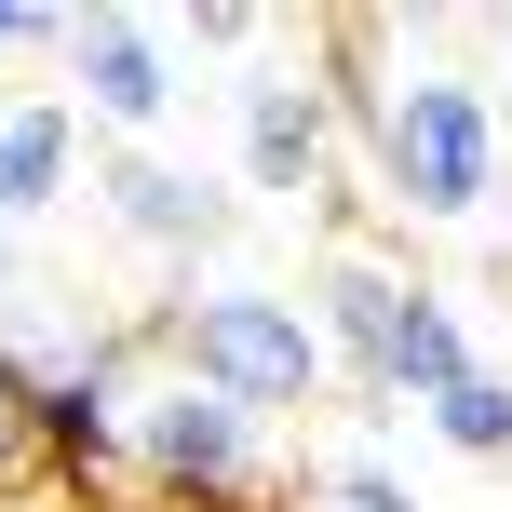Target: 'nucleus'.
Returning a JSON list of instances; mask_svg holds the SVG:
<instances>
[{
  "instance_id": "nucleus-1",
  "label": "nucleus",
  "mask_w": 512,
  "mask_h": 512,
  "mask_svg": "<svg viewBox=\"0 0 512 512\" xmlns=\"http://www.w3.org/2000/svg\"><path fill=\"white\" fill-rule=\"evenodd\" d=\"M512 176V122H499V81L472 68H391L378 122H364V203L391 230H486Z\"/></svg>"
},
{
  "instance_id": "nucleus-2",
  "label": "nucleus",
  "mask_w": 512,
  "mask_h": 512,
  "mask_svg": "<svg viewBox=\"0 0 512 512\" xmlns=\"http://www.w3.org/2000/svg\"><path fill=\"white\" fill-rule=\"evenodd\" d=\"M149 351H162V378L230 391L256 432H270V418H310L324 378H337L324 324H310L283 283H176V297L149 310Z\"/></svg>"
},
{
  "instance_id": "nucleus-3",
  "label": "nucleus",
  "mask_w": 512,
  "mask_h": 512,
  "mask_svg": "<svg viewBox=\"0 0 512 512\" xmlns=\"http://www.w3.org/2000/svg\"><path fill=\"white\" fill-rule=\"evenodd\" d=\"M256 445H270V432H256L230 391H203V378H135L122 472H135L149 512H230V499H256Z\"/></svg>"
},
{
  "instance_id": "nucleus-4",
  "label": "nucleus",
  "mask_w": 512,
  "mask_h": 512,
  "mask_svg": "<svg viewBox=\"0 0 512 512\" xmlns=\"http://www.w3.org/2000/svg\"><path fill=\"white\" fill-rule=\"evenodd\" d=\"M243 189H270V203H364L351 162H337V95L324 68H256L243 81Z\"/></svg>"
},
{
  "instance_id": "nucleus-5",
  "label": "nucleus",
  "mask_w": 512,
  "mask_h": 512,
  "mask_svg": "<svg viewBox=\"0 0 512 512\" xmlns=\"http://www.w3.org/2000/svg\"><path fill=\"white\" fill-rule=\"evenodd\" d=\"M68 81H81V122H108L122 149H149L162 122H176V95H189V54H176V27L162 14H68Z\"/></svg>"
},
{
  "instance_id": "nucleus-6",
  "label": "nucleus",
  "mask_w": 512,
  "mask_h": 512,
  "mask_svg": "<svg viewBox=\"0 0 512 512\" xmlns=\"http://www.w3.org/2000/svg\"><path fill=\"white\" fill-rule=\"evenodd\" d=\"M95 203H108V230H122V243L176 256V270H189V256H216V243H230V216H243L216 176H189V162H162V149H108V162H95Z\"/></svg>"
},
{
  "instance_id": "nucleus-7",
  "label": "nucleus",
  "mask_w": 512,
  "mask_h": 512,
  "mask_svg": "<svg viewBox=\"0 0 512 512\" xmlns=\"http://www.w3.org/2000/svg\"><path fill=\"white\" fill-rule=\"evenodd\" d=\"M418 297H432L418 270H391V256L337 243V256H324V283H310V324H324V351L351 364L364 391H391V364H405V324H418Z\"/></svg>"
},
{
  "instance_id": "nucleus-8",
  "label": "nucleus",
  "mask_w": 512,
  "mask_h": 512,
  "mask_svg": "<svg viewBox=\"0 0 512 512\" xmlns=\"http://www.w3.org/2000/svg\"><path fill=\"white\" fill-rule=\"evenodd\" d=\"M81 189V108L68 95H14L0 108V230H41Z\"/></svg>"
},
{
  "instance_id": "nucleus-9",
  "label": "nucleus",
  "mask_w": 512,
  "mask_h": 512,
  "mask_svg": "<svg viewBox=\"0 0 512 512\" xmlns=\"http://www.w3.org/2000/svg\"><path fill=\"white\" fill-rule=\"evenodd\" d=\"M41 486H54V459H41V364L0 337V512L41 499Z\"/></svg>"
},
{
  "instance_id": "nucleus-10",
  "label": "nucleus",
  "mask_w": 512,
  "mask_h": 512,
  "mask_svg": "<svg viewBox=\"0 0 512 512\" xmlns=\"http://www.w3.org/2000/svg\"><path fill=\"white\" fill-rule=\"evenodd\" d=\"M432 432L459 445V459H512V378H499V364H486V378H459V391L432 405Z\"/></svg>"
},
{
  "instance_id": "nucleus-11",
  "label": "nucleus",
  "mask_w": 512,
  "mask_h": 512,
  "mask_svg": "<svg viewBox=\"0 0 512 512\" xmlns=\"http://www.w3.org/2000/svg\"><path fill=\"white\" fill-rule=\"evenodd\" d=\"M324 512H432V499H418L391 459H337V472H324Z\"/></svg>"
},
{
  "instance_id": "nucleus-12",
  "label": "nucleus",
  "mask_w": 512,
  "mask_h": 512,
  "mask_svg": "<svg viewBox=\"0 0 512 512\" xmlns=\"http://www.w3.org/2000/svg\"><path fill=\"white\" fill-rule=\"evenodd\" d=\"M0 54H68V14H41V0H0Z\"/></svg>"
},
{
  "instance_id": "nucleus-13",
  "label": "nucleus",
  "mask_w": 512,
  "mask_h": 512,
  "mask_svg": "<svg viewBox=\"0 0 512 512\" xmlns=\"http://www.w3.org/2000/svg\"><path fill=\"white\" fill-rule=\"evenodd\" d=\"M189 41H203V54H243V41H270V14H243V0H203V14H189Z\"/></svg>"
},
{
  "instance_id": "nucleus-14",
  "label": "nucleus",
  "mask_w": 512,
  "mask_h": 512,
  "mask_svg": "<svg viewBox=\"0 0 512 512\" xmlns=\"http://www.w3.org/2000/svg\"><path fill=\"white\" fill-rule=\"evenodd\" d=\"M14 297H27V230H0V324H14Z\"/></svg>"
},
{
  "instance_id": "nucleus-15",
  "label": "nucleus",
  "mask_w": 512,
  "mask_h": 512,
  "mask_svg": "<svg viewBox=\"0 0 512 512\" xmlns=\"http://www.w3.org/2000/svg\"><path fill=\"white\" fill-rule=\"evenodd\" d=\"M499 81H512V27H499ZM499 122H512V95H499Z\"/></svg>"
}]
</instances>
